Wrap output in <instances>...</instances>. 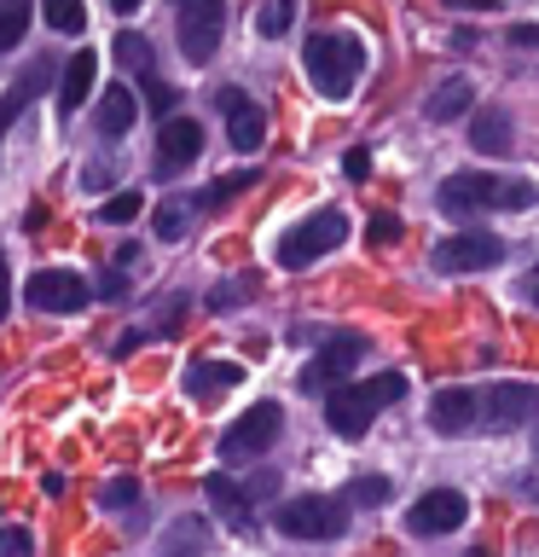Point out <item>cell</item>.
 <instances>
[{
    "label": "cell",
    "instance_id": "33",
    "mask_svg": "<svg viewBox=\"0 0 539 557\" xmlns=\"http://www.w3.org/2000/svg\"><path fill=\"white\" fill-rule=\"evenodd\" d=\"M0 557H35L29 529H0Z\"/></svg>",
    "mask_w": 539,
    "mask_h": 557
},
{
    "label": "cell",
    "instance_id": "27",
    "mask_svg": "<svg viewBox=\"0 0 539 557\" xmlns=\"http://www.w3.org/2000/svg\"><path fill=\"white\" fill-rule=\"evenodd\" d=\"M243 186H255V169H238V174H221L215 181V191H209V198H198L203 209H221V203H233Z\"/></svg>",
    "mask_w": 539,
    "mask_h": 557
},
{
    "label": "cell",
    "instance_id": "11",
    "mask_svg": "<svg viewBox=\"0 0 539 557\" xmlns=\"http://www.w3.org/2000/svg\"><path fill=\"white\" fill-rule=\"evenodd\" d=\"M528 418H539L534 383H487L481 389V424L487 430H522Z\"/></svg>",
    "mask_w": 539,
    "mask_h": 557
},
{
    "label": "cell",
    "instance_id": "20",
    "mask_svg": "<svg viewBox=\"0 0 539 557\" xmlns=\"http://www.w3.org/2000/svg\"><path fill=\"white\" fill-rule=\"evenodd\" d=\"M469 146H476L481 157H504L516 146V134H511V116L499 111V104H481L476 122H469Z\"/></svg>",
    "mask_w": 539,
    "mask_h": 557
},
{
    "label": "cell",
    "instance_id": "31",
    "mask_svg": "<svg viewBox=\"0 0 539 557\" xmlns=\"http://www.w3.org/2000/svg\"><path fill=\"white\" fill-rule=\"evenodd\" d=\"M116 59H122V64H134V70H139V76H146V70H151V52H146V35H134V29H128V35H116Z\"/></svg>",
    "mask_w": 539,
    "mask_h": 557
},
{
    "label": "cell",
    "instance_id": "41",
    "mask_svg": "<svg viewBox=\"0 0 539 557\" xmlns=\"http://www.w3.org/2000/svg\"><path fill=\"white\" fill-rule=\"evenodd\" d=\"M139 7H146V0H111V12H116V17H134Z\"/></svg>",
    "mask_w": 539,
    "mask_h": 557
},
{
    "label": "cell",
    "instance_id": "18",
    "mask_svg": "<svg viewBox=\"0 0 539 557\" xmlns=\"http://www.w3.org/2000/svg\"><path fill=\"white\" fill-rule=\"evenodd\" d=\"M93 76H99V52H93V47L70 52L64 76H59V87H52V99H59V116L82 111V104H87V94H93Z\"/></svg>",
    "mask_w": 539,
    "mask_h": 557
},
{
    "label": "cell",
    "instance_id": "26",
    "mask_svg": "<svg viewBox=\"0 0 539 557\" xmlns=\"http://www.w3.org/2000/svg\"><path fill=\"white\" fill-rule=\"evenodd\" d=\"M139 209H146V198H139V191H116V198L99 203V221H104V226H128V221H139Z\"/></svg>",
    "mask_w": 539,
    "mask_h": 557
},
{
    "label": "cell",
    "instance_id": "8",
    "mask_svg": "<svg viewBox=\"0 0 539 557\" xmlns=\"http://www.w3.org/2000/svg\"><path fill=\"white\" fill-rule=\"evenodd\" d=\"M360 360H365V337H354V331H325V337H319V355H313L308 372H302V389H308V395L337 389V383H348L342 372H354Z\"/></svg>",
    "mask_w": 539,
    "mask_h": 557
},
{
    "label": "cell",
    "instance_id": "34",
    "mask_svg": "<svg viewBox=\"0 0 539 557\" xmlns=\"http://www.w3.org/2000/svg\"><path fill=\"white\" fill-rule=\"evenodd\" d=\"M365 238H372V244H394V238H400V215L377 209V215H372V233H365Z\"/></svg>",
    "mask_w": 539,
    "mask_h": 557
},
{
    "label": "cell",
    "instance_id": "17",
    "mask_svg": "<svg viewBox=\"0 0 539 557\" xmlns=\"http://www.w3.org/2000/svg\"><path fill=\"white\" fill-rule=\"evenodd\" d=\"M243 383V366L238 360H186V395L191 400H221L226 389H238Z\"/></svg>",
    "mask_w": 539,
    "mask_h": 557
},
{
    "label": "cell",
    "instance_id": "4",
    "mask_svg": "<svg viewBox=\"0 0 539 557\" xmlns=\"http://www.w3.org/2000/svg\"><path fill=\"white\" fill-rule=\"evenodd\" d=\"M273 529L285 540H342L348 534V499L337 494H296L273 511Z\"/></svg>",
    "mask_w": 539,
    "mask_h": 557
},
{
    "label": "cell",
    "instance_id": "21",
    "mask_svg": "<svg viewBox=\"0 0 539 557\" xmlns=\"http://www.w3.org/2000/svg\"><path fill=\"white\" fill-rule=\"evenodd\" d=\"M469 104H476V87H469L464 76H447V82L424 99V116H429V122H459V116H469Z\"/></svg>",
    "mask_w": 539,
    "mask_h": 557
},
{
    "label": "cell",
    "instance_id": "13",
    "mask_svg": "<svg viewBox=\"0 0 539 557\" xmlns=\"http://www.w3.org/2000/svg\"><path fill=\"white\" fill-rule=\"evenodd\" d=\"M24 296H29V308H41V313H76V308H87V278L70 273V268H41L24 285Z\"/></svg>",
    "mask_w": 539,
    "mask_h": 557
},
{
    "label": "cell",
    "instance_id": "12",
    "mask_svg": "<svg viewBox=\"0 0 539 557\" xmlns=\"http://www.w3.org/2000/svg\"><path fill=\"white\" fill-rule=\"evenodd\" d=\"M464 517H469V499L459 494V487H429V494L412 499L406 529L412 534H459Z\"/></svg>",
    "mask_w": 539,
    "mask_h": 557
},
{
    "label": "cell",
    "instance_id": "14",
    "mask_svg": "<svg viewBox=\"0 0 539 557\" xmlns=\"http://www.w3.org/2000/svg\"><path fill=\"white\" fill-rule=\"evenodd\" d=\"M221 111H226V139H233V151H261V139H267V111L250 104V94H238V87H221Z\"/></svg>",
    "mask_w": 539,
    "mask_h": 557
},
{
    "label": "cell",
    "instance_id": "9",
    "mask_svg": "<svg viewBox=\"0 0 539 557\" xmlns=\"http://www.w3.org/2000/svg\"><path fill=\"white\" fill-rule=\"evenodd\" d=\"M429 261H435V273H481L504 261V238L499 233H447Z\"/></svg>",
    "mask_w": 539,
    "mask_h": 557
},
{
    "label": "cell",
    "instance_id": "40",
    "mask_svg": "<svg viewBox=\"0 0 539 557\" xmlns=\"http://www.w3.org/2000/svg\"><path fill=\"white\" fill-rule=\"evenodd\" d=\"M452 7H459V12H493L499 0H452Z\"/></svg>",
    "mask_w": 539,
    "mask_h": 557
},
{
    "label": "cell",
    "instance_id": "38",
    "mask_svg": "<svg viewBox=\"0 0 539 557\" xmlns=\"http://www.w3.org/2000/svg\"><path fill=\"white\" fill-rule=\"evenodd\" d=\"M511 41L516 47H539V24H511Z\"/></svg>",
    "mask_w": 539,
    "mask_h": 557
},
{
    "label": "cell",
    "instance_id": "6",
    "mask_svg": "<svg viewBox=\"0 0 539 557\" xmlns=\"http://www.w3.org/2000/svg\"><path fill=\"white\" fill-rule=\"evenodd\" d=\"M174 7H180L174 35H180L186 64H209L221 52V35H226V0H174Z\"/></svg>",
    "mask_w": 539,
    "mask_h": 557
},
{
    "label": "cell",
    "instance_id": "43",
    "mask_svg": "<svg viewBox=\"0 0 539 557\" xmlns=\"http://www.w3.org/2000/svg\"><path fill=\"white\" fill-rule=\"evenodd\" d=\"M534 447H539V435H534Z\"/></svg>",
    "mask_w": 539,
    "mask_h": 557
},
{
    "label": "cell",
    "instance_id": "10",
    "mask_svg": "<svg viewBox=\"0 0 539 557\" xmlns=\"http://www.w3.org/2000/svg\"><path fill=\"white\" fill-rule=\"evenodd\" d=\"M203 151V128L191 116H168L163 128H156V151H151V174L156 181H174V174H186L198 163Z\"/></svg>",
    "mask_w": 539,
    "mask_h": 557
},
{
    "label": "cell",
    "instance_id": "2",
    "mask_svg": "<svg viewBox=\"0 0 539 557\" xmlns=\"http://www.w3.org/2000/svg\"><path fill=\"white\" fill-rule=\"evenodd\" d=\"M539 203V186L528 181H504V174H487V169H459L441 181V209L447 215H481V209H534Z\"/></svg>",
    "mask_w": 539,
    "mask_h": 557
},
{
    "label": "cell",
    "instance_id": "32",
    "mask_svg": "<svg viewBox=\"0 0 539 557\" xmlns=\"http://www.w3.org/2000/svg\"><path fill=\"white\" fill-rule=\"evenodd\" d=\"M99 505H104V511H128V505H139V482H128V476H122V482H104Z\"/></svg>",
    "mask_w": 539,
    "mask_h": 557
},
{
    "label": "cell",
    "instance_id": "29",
    "mask_svg": "<svg viewBox=\"0 0 539 557\" xmlns=\"http://www.w3.org/2000/svg\"><path fill=\"white\" fill-rule=\"evenodd\" d=\"M342 499L348 505H383V499H389V476H354L342 487Z\"/></svg>",
    "mask_w": 539,
    "mask_h": 557
},
{
    "label": "cell",
    "instance_id": "36",
    "mask_svg": "<svg viewBox=\"0 0 539 557\" xmlns=\"http://www.w3.org/2000/svg\"><path fill=\"white\" fill-rule=\"evenodd\" d=\"M342 174H348V181H365V174H372V151H348L342 157Z\"/></svg>",
    "mask_w": 539,
    "mask_h": 557
},
{
    "label": "cell",
    "instance_id": "39",
    "mask_svg": "<svg viewBox=\"0 0 539 557\" xmlns=\"http://www.w3.org/2000/svg\"><path fill=\"white\" fill-rule=\"evenodd\" d=\"M104 296H111V302H122V296H128V278H122V273H104V285H99Z\"/></svg>",
    "mask_w": 539,
    "mask_h": 557
},
{
    "label": "cell",
    "instance_id": "23",
    "mask_svg": "<svg viewBox=\"0 0 539 557\" xmlns=\"http://www.w3.org/2000/svg\"><path fill=\"white\" fill-rule=\"evenodd\" d=\"M29 17H35V0H0V52H12L24 41Z\"/></svg>",
    "mask_w": 539,
    "mask_h": 557
},
{
    "label": "cell",
    "instance_id": "28",
    "mask_svg": "<svg viewBox=\"0 0 539 557\" xmlns=\"http://www.w3.org/2000/svg\"><path fill=\"white\" fill-rule=\"evenodd\" d=\"M146 104H151V116H174V104H180V87H168L156 70H146Z\"/></svg>",
    "mask_w": 539,
    "mask_h": 557
},
{
    "label": "cell",
    "instance_id": "37",
    "mask_svg": "<svg viewBox=\"0 0 539 557\" xmlns=\"http://www.w3.org/2000/svg\"><path fill=\"white\" fill-rule=\"evenodd\" d=\"M12 308V268H7V250H0V320H7Z\"/></svg>",
    "mask_w": 539,
    "mask_h": 557
},
{
    "label": "cell",
    "instance_id": "19",
    "mask_svg": "<svg viewBox=\"0 0 539 557\" xmlns=\"http://www.w3.org/2000/svg\"><path fill=\"white\" fill-rule=\"evenodd\" d=\"M203 494H209V505L233 522V529H255V499H250V487H238L226 470H215V476L203 482Z\"/></svg>",
    "mask_w": 539,
    "mask_h": 557
},
{
    "label": "cell",
    "instance_id": "30",
    "mask_svg": "<svg viewBox=\"0 0 539 557\" xmlns=\"http://www.w3.org/2000/svg\"><path fill=\"white\" fill-rule=\"evenodd\" d=\"M290 7H296V0H267V7L255 12V29L267 35V41H278V35L290 29Z\"/></svg>",
    "mask_w": 539,
    "mask_h": 557
},
{
    "label": "cell",
    "instance_id": "3",
    "mask_svg": "<svg viewBox=\"0 0 539 557\" xmlns=\"http://www.w3.org/2000/svg\"><path fill=\"white\" fill-rule=\"evenodd\" d=\"M302 64H308V82L319 87L325 99H348L360 87V76H365V47L354 41V35L319 29V35L302 41Z\"/></svg>",
    "mask_w": 539,
    "mask_h": 557
},
{
    "label": "cell",
    "instance_id": "24",
    "mask_svg": "<svg viewBox=\"0 0 539 557\" xmlns=\"http://www.w3.org/2000/svg\"><path fill=\"white\" fill-rule=\"evenodd\" d=\"M41 17H47V29H59V35H82L87 29L82 0H41Z\"/></svg>",
    "mask_w": 539,
    "mask_h": 557
},
{
    "label": "cell",
    "instance_id": "35",
    "mask_svg": "<svg viewBox=\"0 0 539 557\" xmlns=\"http://www.w3.org/2000/svg\"><path fill=\"white\" fill-rule=\"evenodd\" d=\"M238 296H250V273H238V278H233V285H221L215 296H209V308H233V302H238Z\"/></svg>",
    "mask_w": 539,
    "mask_h": 557
},
{
    "label": "cell",
    "instance_id": "22",
    "mask_svg": "<svg viewBox=\"0 0 539 557\" xmlns=\"http://www.w3.org/2000/svg\"><path fill=\"white\" fill-rule=\"evenodd\" d=\"M134 116H139V104H134V94L122 82H111V94L99 99V111H93V122H99V134L104 139H122L134 128Z\"/></svg>",
    "mask_w": 539,
    "mask_h": 557
},
{
    "label": "cell",
    "instance_id": "15",
    "mask_svg": "<svg viewBox=\"0 0 539 557\" xmlns=\"http://www.w3.org/2000/svg\"><path fill=\"white\" fill-rule=\"evenodd\" d=\"M481 424V395L476 389H435L429 395V430L435 435H469Z\"/></svg>",
    "mask_w": 539,
    "mask_h": 557
},
{
    "label": "cell",
    "instance_id": "5",
    "mask_svg": "<svg viewBox=\"0 0 539 557\" xmlns=\"http://www.w3.org/2000/svg\"><path fill=\"white\" fill-rule=\"evenodd\" d=\"M342 233H348V215L342 209H313L308 221H296L290 226V238L278 244V268H313L319 256H330L342 244Z\"/></svg>",
    "mask_w": 539,
    "mask_h": 557
},
{
    "label": "cell",
    "instance_id": "25",
    "mask_svg": "<svg viewBox=\"0 0 539 557\" xmlns=\"http://www.w3.org/2000/svg\"><path fill=\"white\" fill-rule=\"evenodd\" d=\"M191 209H203L198 198L180 203V198H168V203H156V238L174 244V238H186V221H191Z\"/></svg>",
    "mask_w": 539,
    "mask_h": 557
},
{
    "label": "cell",
    "instance_id": "7",
    "mask_svg": "<svg viewBox=\"0 0 539 557\" xmlns=\"http://www.w3.org/2000/svg\"><path fill=\"white\" fill-rule=\"evenodd\" d=\"M278 435H285V407L278 400H255L250 412L238 418V424H226L221 435V459L238 465V459H255V453H267Z\"/></svg>",
    "mask_w": 539,
    "mask_h": 557
},
{
    "label": "cell",
    "instance_id": "42",
    "mask_svg": "<svg viewBox=\"0 0 539 557\" xmlns=\"http://www.w3.org/2000/svg\"><path fill=\"white\" fill-rule=\"evenodd\" d=\"M528 302H534V308H539V268H534V273H528Z\"/></svg>",
    "mask_w": 539,
    "mask_h": 557
},
{
    "label": "cell",
    "instance_id": "1",
    "mask_svg": "<svg viewBox=\"0 0 539 557\" xmlns=\"http://www.w3.org/2000/svg\"><path fill=\"white\" fill-rule=\"evenodd\" d=\"M400 395H406V377H400V372L348 377V383H337V389H330V400H325V424L337 430L342 442H360V435L377 424V412L394 407Z\"/></svg>",
    "mask_w": 539,
    "mask_h": 557
},
{
    "label": "cell",
    "instance_id": "16",
    "mask_svg": "<svg viewBox=\"0 0 539 557\" xmlns=\"http://www.w3.org/2000/svg\"><path fill=\"white\" fill-rule=\"evenodd\" d=\"M47 82H52V59H29L24 70H17V82L0 94V139H7V128L35 104V94H41Z\"/></svg>",
    "mask_w": 539,
    "mask_h": 557
}]
</instances>
